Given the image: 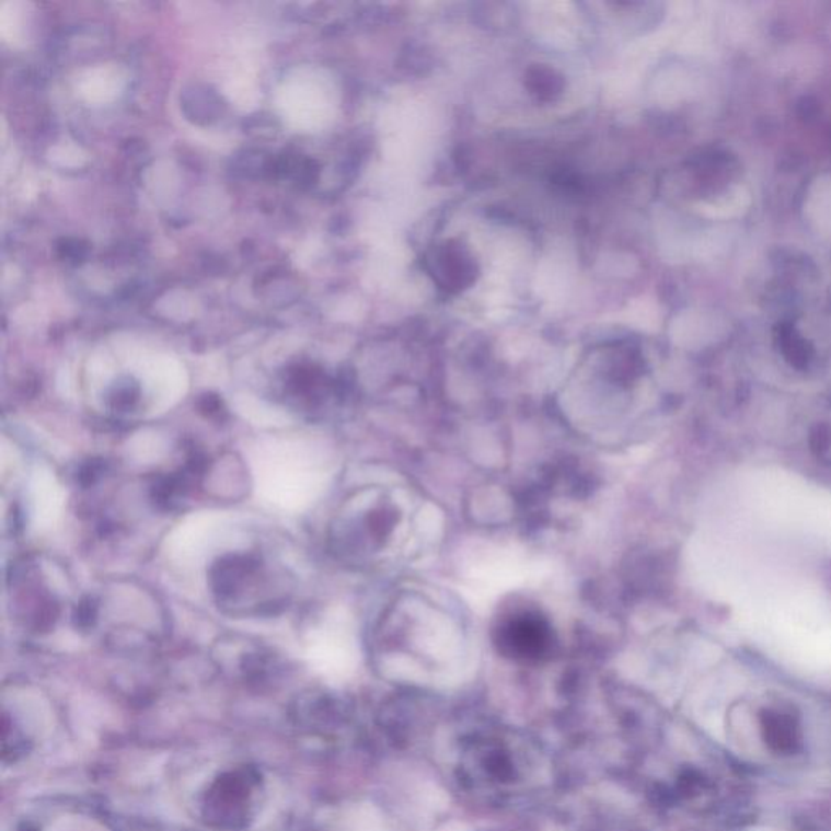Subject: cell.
I'll list each match as a JSON object with an SVG mask.
<instances>
[{"label": "cell", "instance_id": "6da1fadb", "mask_svg": "<svg viewBox=\"0 0 831 831\" xmlns=\"http://www.w3.org/2000/svg\"><path fill=\"white\" fill-rule=\"evenodd\" d=\"M137 399H139L137 386L132 385V383H124V385H117V389L114 390L113 396H111V400H113L111 405L117 409H129L136 405Z\"/></svg>", "mask_w": 831, "mask_h": 831}, {"label": "cell", "instance_id": "7a4b0ae2", "mask_svg": "<svg viewBox=\"0 0 831 831\" xmlns=\"http://www.w3.org/2000/svg\"><path fill=\"white\" fill-rule=\"evenodd\" d=\"M96 602H94L92 598H86V600L80 602L79 608H77L76 624L80 625V627L89 628L90 625H93L94 621H96Z\"/></svg>", "mask_w": 831, "mask_h": 831}, {"label": "cell", "instance_id": "3957f363", "mask_svg": "<svg viewBox=\"0 0 831 831\" xmlns=\"http://www.w3.org/2000/svg\"><path fill=\"white\" fill-rule=\"evenodd\" d=\"M104 466H106V463L103 460H92V462L83 464L79 473V483L82 486H90V484L96 483L97 477L103 474Z\"/></svg>", "mask_w": 831, "mask_h": 831}, {"label": "cell", "instance_id": "277c9868", "mask_svg": "<svg viewBox=\"0 0 831 831\" xmlns=\"http://www.w3.org/2000/svg\"><path fill=\"white\" fill-rule=\"evenodd\" d=\"M221 406L223 405H221L220 399L215 395L204 396V400L200 402L201 413H205L207 416L218 415L221 412Z\"/></svg>", "mask_w": 831, "mask_h": 831}]
</instances>
